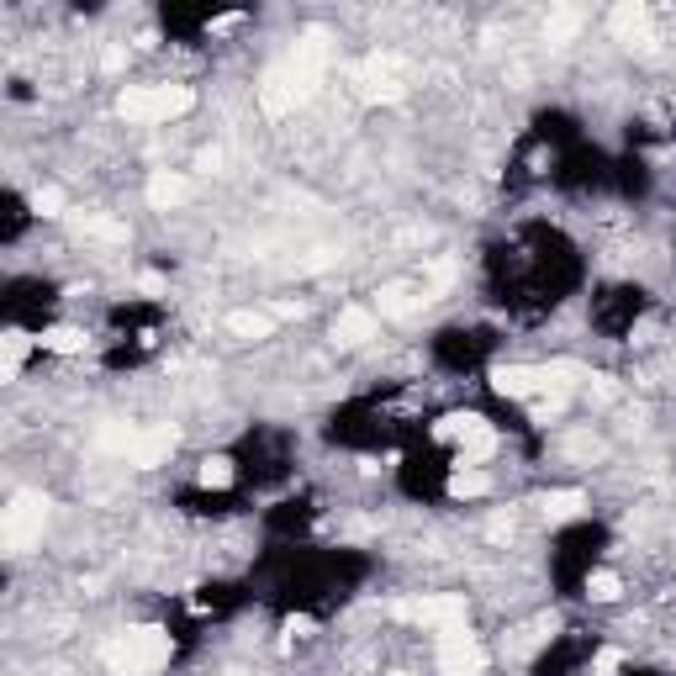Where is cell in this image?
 I'll list each match as a JSON object with an SVG mask.
<instances>
[{"label":"cell","mask_w":676,"mask_h":676,"mask_svg":"<svg viewBox=\"0 0 676 676\" xmlns=\"http://www.w3.org/2000/svg\"><path fill=\"white\" fill-rule=\"evenodd\" d=\"M323 64H328V37L323 32H307L286 59H275L265 69V85H259V106L270 117H291L296 106L312 101L317 80H323Z\"/></svg>","instance_id":"cell-1"},{"label":"cell","mask_w":676,"mask_h":676,"mask_svg":"<svg viewBox=\"0 0 676 676\" xmlns=\"http://www.w3.org/2000/svg\"><path fill=\"white\" fill-rule=\"evenodd\" d=\"M101 666L111 676H154L169 666V634L154 624H138V629H117L111 640L101 645Z\"/></svg>","instance_id":"cell-2"},{"label":"cell","mask_w":676,"mask_h":676,"mask_svg":"<svg viewBox=\"0 0 676 676\" xmlns=\"http://www.w3.org/2000/svg\"><path fill=\"white\" fill-rule=\"evenodd\" d=\"M96 444L106 449V455H117V460L143 465V471H148V465H164L169 455H175L180 434H175V428H164V423H154V428H143V423H101Z\"/></svg>","instance_id":"cell-3"},{"label":"cell","mask_w":676,"mask_h":676,"mask_svg":"<svg viewBox=\"0 0 676 676\" xmlns=\"http://www.w3.org/2000/svg\"><path fill=\"white\" fill-rule=\"evenodd\" d=\"M196 106L191 85H127L117 96V117L127 122H169Z\"/></svg>","instance_id":"cell-4"},{"label":"cell","mask_w":676,"mask_h":676,"mask_svg":"<svg viewBox=\"0 0 676 676\" xmlns=\"http://www.w3.org/2000/svg\"><path fill=\"white\" fill-rule=\"evenodd\" d=\"M43 529H48V497L43 492H16L6 518H0V544L6 555H27L43 544Z\"/></svg>","instance_id":"cell-5"},{"label":"cell","mask_w":676,"mask_h":676,"mask_svg":"<svg viewBox=\"0 0 676 676\" xmlns=\"http://www.w3.org/2000/svg\"><path fill=\"white\" fill-rule=\"evenodd\" d=\"M360 90L370 101H402L407 96V64L397 59V53H375V59L360 69Z\"/></svg>","instance_id":"cell-6"},{"label":"cell","mask_w":676,"mask_h":676,"mask_svg":"<svg viewBox=\"0 0 676 676\" xmlns=\"http://www.w3.org/2000/svg\"><path fill=\"white\" fill-rule=\"evenodd\" d=\"M439 671L444 676H481L486 671V650L465 629H444V640H439Z\"/></svg>","instance_id":"cell-7"},{"label":"cell","mask_w":676,"mask_h":676,"mask_svg":"<svg viewBox=\"0 0 676 676\" xmlns=\"http://www.w3.org/2000/svg\"><path fill=\"white\" fill-rule=\"evenodd\" d=\"M439 434L455 439L465 449V460H481V455H492V449H497V434L486 428V418H476V412H449V418L439 423Z\"/></svg>","instance_id":"cell-8"},{"label":"cell","mask_w":676,"mask_h":676,"mask_svg":"<svg viewBox=\"0 0 676 676\" xmlns=\"http://www.w3.org/2000/svg\"><path fill=\"white\" fill-rule=\"evenodd\" d=\"M397 613L412 618V624H428V629H460L465 597H407V603H397Z\"/></svg>","instance_id":"cell-9"},{"label":"cell","mask_w":676,"mask_h":676,"mask_svg":"<svg viewBox=\"0 0 676 676\" xmlns=\"http://www.w3.org/2000/svg\"><path fill=\"white\" fill-rule=\"evenodd\" d=\"M613 37L618 43H629V48H640V53H650L655 48V32H650V11L645 6H618L613 11Z\"/></svg>","instance_id":"cell-10"},{"label":"cell","mask_w":676,"mask_h":676,"mask_svg":"<svg viewBox=\"0 0 676 676\" xmlns=\"http://www.w3.org/2000/svg\"><path fill=\"white\" fill-rule=\"evenodd\" d=\"M375 338V312H365V307H344L333 317V344L338 349H360V344H370Z\"/></svg>","instance_id":"cell-11"},{"label":"cell","mask_w":676,"mask_h":676,"mask_svg":"<svg viewBox=\"0 0 676 676\" xmlns=\"http://www.w3.org/2000/svg\"><path fill=\"white\" fill-rule=\"evenodd\" d=\"M492 386L502 397H534V391H544V370L539 365H497Z\"/></svg>","instance_id":"cell-12"},{"label":"cell","mask_w":676,"mask_h":676,"mask_svg":"<svg viewBox=\"0 0 676 676\" xmlns=\"http://www.w3.org/2000/svg\"><path fill=\"white\" fill-rule=\"evenodd\" d=\"M185 196H191V180H185V175L159 169V175L148 180V206H154V212H169V206H180Z\"/></svg>","instance_id":"cell-13"},{"label":"cell","mask_w":676,"mask_h":676,"mask_svg":"<svg viewBox=\"0 0 676 676\" xmlns=\"http://www.w3.org/2000/svg\"><path fill=\"white\" fill-rule=\"evenodd\" d=\"M228 333L233 338H270L275 333V312H259V307L228 312Z\"/></svg>","instance_id":"cell-14"},{"label":"cell","mask_w":676,"mask_h":676,"mask_svg":"<svg viewBox=\"0 0 676 676\" xmlns=\"http://www.w3.org/2000/svg\"><path fill=\"white\" fill-rule=\"evenodd\" d=\"M74 228H80V238L127 243V222H117V217H101V212H74Z\"/></svg>","instance_id":"cell-15"},{"label":"cell","mask_w":676,"mask_h":676,"mask_svg":"<svg viewBox=\"0 0 676 676\" xmlns=\"http://www.w3.org/2000/svg\"><path fill=\"white\" fill-rule=\"evenodd\" d=\"M375 296H381V317H407V312H418V291L402 286V280H391V286H381Z\"/></svg>","instance_id":"cell-16"},{"label":"cell","mask_w":676,"mask_h":676,"mask_svg":"<svg viewBox=\"0 0 676 676\" xmlns=\"http://www.w3.org/2000/svg\"><path fill=\"white\" fill-rule=\"evenodd\" d=\"M581 507H587V497H581V492H544V497H539V513L550 518V523H566V518H576Z\"/></svg>","instance_id":"cell-17"},{"label":"cell","mask_w":676,"mask_h":676,"mask_svg":"<svg viewBox=\"0 0 676 676\" xmlns=\"http://www.w3.org/2000/svg\"><path fill=\"white\" fill-rule=\"evenodd\" d=\"M576 27H581V11L560 6V11H550V22H544V43H550V48H566L571 37H576Z\"/></svg>","instance_id":"cell-18"},{"label":"cell","mask_w":676,"mask_h":676,"mask_svg":"<svg viewBox=\"0 0 676 676\" xmlns=\"http://www.w3.org/2000/svg\"><path fill=\"white\" fill-rule=\"evenodd\" d=\"M27 344H32V338H27L22 328H11L6 338H0V349H6V360H0V375H6V381H16V370H22V354H27Z\"/></svg>","instance_id":"cell-19"},{"label":"cell","mask_w":676,"mask_h":676,"mask_svg":"<svg viewBox=\"0 0 676 676\" xmlns=\"http://www.w3.org/2000/svg\"><path fill=\"white\" fill-rule=\"evenodd\" d=\"M449 492H455V497H486V492H492V476H486V471H455V476H449Z\"/></svg>","instance_id":"cell-20"},{"label":"cell","mask_w":676,"mask_h":676,"mask_svg":"<svg viewBox=\"0 0 676 676\" xmlns=\"http://www.w3.org/2000/svg\"><path fill=\"white\" fill-rule=\"evenodd\" d=\"M43 349H53V354H80V349H85V333H80V328H48V333H43Z\"/></svg>","instance_id":"cell-21"},{"label":"cell","mask_w":676,"mask_h":676,"mask_svg":"<svg viewBox=\"0 0 676 676\" xmlns=\"http://www.w3.org/2000/svg\"><path fill=\"white\" fill-rule=\"evenodd\" d=\"M618 592H624V581H618L613 571H592L587 576V597H597V603H613Z\"/></svg>","instance_id":"cell-22"},{"label":"cell","mask_w":676,"mask_h":676,"mask_svg":"<svg viewBox=\"0 0 676 676\" xmlns=\"http://www.w3.org/2000/svg\"><path fill=\"white\" fill-rule=\"evenodd\" d=\"M32 212L64 217V191H59V185H37V191H32Z\"/></svg>","instance_id":"cell-23"},{"label":"cell","mask_w":676,"mask_h":676,"mask_svg":"<svg viewBox=\"0 0 676 676\" xmlns=\"http://www.w3.org/2000/svg\"><path fill=\"white\" fill-rule=\"evenodd\" d=\"M201 486H233V460H222V455L201 460Z\"/></svg>","instance_id":"cell-24"},{"label":"cell","mask_w":676,"mask_h":676,"mask_svg":"<svg viewBox=\"0 0 676 676\" xmlns=\"http://www.w3.org/2000/svg\"><path fill=\"white\" fill-rule=\"evenodd\" d=\"M566 455H576V460H597V455H603V444H597L592 434H571V439H566Z\"/></svg>","instance_id":"cell-25"},{"label":"cell","mask_w":676,"mask_h":676,"mask_svg":"<svg viewBox=\"0 0 676 676\" xmlns=\"http://www.w3.org/2000/svg\"><path fill=\"white\" fill-rule=\"evenodd\" d=\"M587 391H592L597 402H613L618 397V381H613V375H587Z\"/></svg>","instance_id":"cell-26"},{"label":"cell","mask_w":676,"mask_h":676,"mask_svg":"<svg viewBox=\"0 0 676 676\" xmlns=\"http://www.w3.org/2000/svg\"><path fill=\"white\" fill-rule=\"evenodd\" d=\"M492 539H513V518H492V529H486Z\"/></svg>","instance_id":"cell-27"},{"label":"cell","mask_w":676,"mask_h":676,"mask_svg":"<svg viewBox=\"0 0 676 676\" xmlns=\"http://www.w3.org/2000/svg\"><path fill=\"white\" fill-rule=\"evenodd\" d=\"M597 671H618V650H603V655H597Z\"/></svg>","instance_id":"cell-28"}]
</instances>
